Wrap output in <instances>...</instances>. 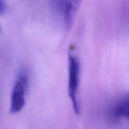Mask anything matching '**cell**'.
I'll return each mask as SVG.
<instances>
[{"mask_svg":"<svg viewBox=\"0 0 129 129\" xmlns=\"http://www.w3.org/2000/svg\"><path fill=\"white\" fill-rule=\"evenodd\" d=\"M83 0H51V6L66 30L73 27Z\"/></svg>","mask_w":129,"mask_h":129,"instance_id":"6da1fadb","label":"cell"},{"mask_svg":"<svg viewBox=\"0 0 129 129\" xmlns=\"http://www.w3.org/2000/svg\"><path fill=\"white\" fill-rule=\"evenodd\" d=\"M80 76V62L74 55L68 56V94L71 101L73 110L76 115L80 114V106L78 99V91Z\"/></svg>","mask_w":129,"mask_h":129,"instance_id":"7a4b0ae2","label":"cell"},{"mask_svg":"<svg viewBox=\"0 0 129 129\" xmlns=\"http://www.w3.org/2000/svg\"><path fill=\"white\" fill-rule=\"evenodd\" d=\"M28 84L29 76L27 71H21L16 77L11 92L10 112L12 114L18 113L25 107Z\"/></svg>","mask_w":129,"mask_h":129,"instance_id":"3957f363","label":"cell"},{"mask_svg":"<svg viewBox=\"0 0 129 129\" xmlns=\"http://www.w3.org/2000/svg\"><path fill=\"white\" fill-rule=\"evenodd\" d=\"M128 95L123 96L120 98L110 108L108 117L112 121L118 122L121 120L128 119Z\"/></svg>","mask_w":129,"mask_h":129,"instance_id":"277c9868","label":"cell"},{"mask_svg":"<svg viewBox=\"0 0 129 129\" xmlns=\"http://www.w3.org/2000/svg\"><path fill=\"white\" fill-rule=\"evenodd\" d=\"M6 10H7V6L6 3L4 1V0H0V15L5 13L6 11Z\"/></svg>","mask_w":129,"mask_h":129,"instance_id":"5b68a950","label":"cell"},{"mask_svg":"<svg viewBox=\"0 0 129 129\" xmlns=\"http://www.w3.org/2000/svg\"><path fill=\"white\" fill-rule=\"evenodd\" d=\"M0 31H1V28H0Z\"/></svg>","mask_w":129,"mask_h":129,"instance_id":"8992f818","label":"cell"}]
</instances>
